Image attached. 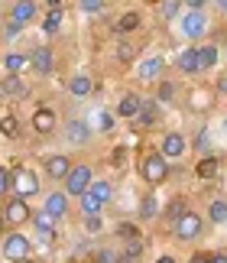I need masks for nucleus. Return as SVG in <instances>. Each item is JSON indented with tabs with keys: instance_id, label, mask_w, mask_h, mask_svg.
<instances>
[{
	"instance_id": "obj_33",
	"label": "nucleus",
	"mask_w": 227,
	"mask_h": 263,
	"mask_svg": "<svg viewBox=\"0 0 227 263\" xmlns=\"http://www.w3.org/2000/svg\"><path fill=\"white\" fill-rule=\"evenodd\" d=\"M91 263H117V254H113L110 247H104V250H98V254H94Z\"/></svg>"
},
{
	"instance_id": "obj_1",
	"label": "nucleus",
	"mask_w": 227,
	"mask_h": 263,
	"mask_svg": "<svg viewBox=\"0 0 227 263\" xmlns=\"http://www.w3.org/2000/svg\"><path fill=\"white\" fill-rule=\"evenodd\" d=\"M10 176H13V192H16V198H29V195H36V192H39V179H36L33 169L16 166V169H10Z\"/></svg>"
},
{
	"instance_id": "obj_36",
	"label": "nucleus",
	"mask_w": 227,
	"mask_h": 263,
	"mask_svg": "<svg viewBox=\"0 0 227 263\" xmlns=\"http://www.w3.org/2000/svg\"><path fill=\"white\" fill-rule=\"evenodd\" d=\"M156 95H159V101H172V98H175V85H172V82H162Z\"/></svg>"
},
{
	"instance_id": "obj_6",
	"label": "nucleus",
	"mask_w": 227,
	"mask_h": 263,
	"mask_svg": "<svg viewBox=\"0 0 227 263\" xmlns=\"http://www.w3.org/2000/svg\"><path fill=\"white\" fill-rule=\"evenodd\" d=\"M175 234H179L182 240H195L201 234V218L195 215V211H185V218L175 224Z\"/></svg>"
},
{
	"instance_id": "obj_13",
	"label": "nucleus",
	"mask_w": 227,
	"mask_h": 263,
	"mask_svg": "<svg viewBox=\"0 0 227 263\" xmlns=\"http://www.w3.org/2000/svg\"><path fill=\"white\" fill-rule=\"evenodd\" d=\"M185 153V137H179V134H169L166 140H162V159H175V156H182Z\"/></svg>"
},
{
	"instance_id": "obj_44",
	"label": "nucleus",
	"mask_w": 227,
	"mask_h": 263,
	"mask_svg": "<svg viewBox=\"0 0 227 263\" xmlns=\"http://www.w3.org/2000/svg\"><path fill=\"white\" fill-rule=\"evenodd\" d=\"M192 263H211V257H208V254H195Z\"/></svg>"
},
{
	"instance_id": "obj_5",
	"label": "nucleus",
	"mask_w": 227,
	"mask_h": 263,
	"mask_svg": "<svg viewBox=\"0 0 227 263\" xmlns=\"http://www.w3.org/2000/svg\"><path fill=\"white\" fill-rule=\"evenodd\" d=\"M33 215H29V205L23 198H10L7 208H4V221L7 224H23V221H29Z\"/></svg>"
},
{
	"instance_id": "obj_18",
	"label": "nucleus",
	"mask_w": 227,
	"mask_h": 263,
	"mask_svg": "<svg viewBox=\"0 0 227 263\" xmlns=\"http://www.w3.org/2000/svg\"><path fill=\"white\" fill-rule=\"evenodd\" d=\"M117 114L120 117H137L140 114V98L137 95H123L120 104H117Z\"/></svg>"
},
{
	"instance_id": "obj_22",
	"label": "nucleus",
	"mask_w": 227,
	"mask_h": 263,
	"mask_svg": "<svg viewBox=\"0 0 227 263\" xmlns=\"http://www.w3.org/2000/svg\"><path fill=\"white\" fill-rule=\"evenodd\" d=\"M91 88H94V85H91V78H85V75L71 78V85H68V91H71L75 98H85V95H91Z\"/></svg>"
},
{
	"instance_id": "obj_8",
	"label": "nucleus",
	"mask_w": 227,
	"mask_h": 263,
	"mask_svg": "<svg viewBox=\"0 0 227 263\" xmlns=\"http://www.w3.org/2000/svg\"><path fill=\"white\" fill-rule=\"evenodd\" d=\"M29 65H33L39 75H49V72H52V65H55V55H52V49H46V46L33 49V55H29Z\"/></svg>"
},
{
	"instance_id": "obj_49",
	"label": "nucleus",
	"mask_w": 227,
	"mask_h": 263,
	"mask_svg": "<svg viewBox=\"0 0 227 263\" xmlns=\"http://www.w3.org/2000/svg\"><path fill=\"white\" fill-rule=\"evenodd\" d=\"M218 7H221V10H227V0H221V4H218Z\"/></svg>"
},
{
	"instance_id": "obj_29",
	"label": "nucleus",
	"mask_w": 227,
	"mask_h": 263,
	"mask_svg": "<svg viewBox=\"0 0 227 263\" xmlns=\"http://www.w3.org/2000/svg\"><path fill=\"white\" fill-rule=\"evenodd\" d=\"M81 211H85V215H98V211H101V201L91 195V192H85V195H81Z\"/></svg>"
},
{
	"instance_id": "obj_37",
	"label": "nucleus",
	"mask_w": 227,
	"mask_h": 263,
	"mask_svg": "<svg viewBox=\"0 0 227 263\" xmlns=\"http://www.w3.org/2000/svg\"><path fill=\"white\" fill-rule=\"evenodd\" d=\"M117 234H120V237H127V240H140V231L133 228V224H120V228H117Z\"/></svg>"
},
{
	"instance_id": "obj_21",
	"label": "nucleus",
	"mask_w": 227,
	"mask_h": 263,
	"mask_svg": "<svg viewBox=\"0 0 227 263\" xmlns=\"http://www.w3.org/2000/svg\"><path fill=\"white\" fill-rule=\"evenodd\" d=\"M162 215H166V221H172V224H179V221L185 218V201H182V198L169 201V205H166V211H162Z\"/></svg>"
},
{
	"instance_id": "obj_39",
	"label": "nucleus",
	"mask_w": 227,
	"mask_h": 263,
	"mask_svg": "<svg viewBox=\"0 0 227 263\" xmlns=\"http://www.w3.org/2000/svg\"><path fill=\"white\" fill-rule=\"evenodd\" d=\"M39 240H43V247H55V231H39Z\"/></svg>"
},
{
	"instance_id": "obj_3",
	"label": "nucleus",
	"mask_w": 227,
	"mask_h": 263,
	"mask_svg": "<svg viewBox=\"0 0 227 263\" xmlns=\"http://www.w3.org/2000/svg\"><path fill=\"white\" fill-rule=\"evenodd\" d=\"M65 189H68V195H85V192L91 189V166H75L68 173V182H65Z\"/></svg>"
},
{
	"instance_id": "obj_24",
	"label": "nucleus",
	"mask_w": 227,
	"mask_h": 263,
	"mask_svg": "<svg viewBox=\"0 0 227 263\" xmlns=\"http://www.w3.org/2000/svg\"><path fill=\"white\" fill-rule=\"evenodd\" d=\"M198 62H201V68L218 65V46H204V49H198Z\"/></svg>"
},
{
	"instance_id": "obj_10",
	"label": "nucleus",
	"mask_w": 227,
	"mask_h": 263,
	"mask_svg": "<svg viewBox=\"0 0 227 263\" xmlns=\"http://www.w3.org/2000/svg\"><path fill=\"white\" fill-rule=\"evenodd\" d=\"M68 173H71L68 156H49V159H46V176H52V179H68Z\"/></svg>"
},
{
	"instance_id": "obj_20",
	"label": "nucleus",
	"mask_w": 227,
	"mask_h": 263,
	"mask_svg": "<svg viewBox=\"0 0 227 263\" xmlns=\"http://www.w3.org/2000/svg\"><path fill=\"white\" fill-rule=\"evenodd\" d=\"M208 218L214 221V224H227V201H224V198H214V201H211Z\"/></svg>"
},
{
	"instance_id": "obj_27",
	"label": "nucleus",
	"mask_w": 227,
	"mask_h": 263,
	"mask_svg": "<svg viewBox=\"0 0 227 263\" xmlns=\"http://www.w3.org/2000/svg\"><path fill=\"white\" fill-rule=\"evenodd\" d=\"M218 159H214V156H208V159H201V163H198V176L201 179H214V176H218Z\"/></svg>"
},
{
	"instance_id": "obj_38",
	"label": "nucleus",
	"mask_w": 227,
	"mask_h": 263,
	"mask_svg": "<svg viewBox=\"0 0 227 263\" xmlns=\"http://www.w3.org/2000/svg\"><path fill=\"white\" fill-rule=\"evenodd\" d=\"M0 130H4V134H10V137H13V134H16V117H13V114H7L4 120H0Z\"/></svg>"
},
{
	"instance_id": "obj_23",
	"label": "nucleus",
	"mask_w": 227,
	"mask_h": 263,
	"mask_svg": "<svg viewBox=\"0 0 227 263\" xmlns=\"http://www.w3.org/2000/svg\"><path fill=\"white\" fill-rule=\"evenodd\" d=\"M29 62L26 55H20V52H10L7 59H4V68H7V75H20V68H23Z\"/></svg>"
},
{
	"instance_id": "obj_45",
	"label": "nucleus",
	"mask_w": 227,
	"mask_h": 263,
	"mask_svg": "<svg viewBox=\"0 0 227 263\" xmlns=\"http://www.w3.org/2000/svg\"><path fill=\"white\" fill-rule=\"evenodd\" d=\"M218 91H221V95H227V75L218 78Z\"/></svg>"
},
{
	"instance_id": "obj_14",
	"label": "nucleus",
	"mask_w": 227,
	"mask_h": 263,
	"mask_svg": "<svg viewBox=\"0 0 227 263\" xmlns=\"http://www.w3.org/2000/svg\"><path fill=\"white\" fill-rule=\"evenodd\" d=\"M33 127L39 130V134H49V130L55 127V110H49V107H39L36 114H33Z\"/></svg>"
},
{
	"instance_id": "obj_35",
	"label": "nucleus",
	"mask_w": 227,
	"mask_h": 263,
	"mask_svg": "<svg viewBox=\"0 0 227 263\" xmlns=\"http://www.w3.org/2000/svg\"><path fill=\"white\" fill-rule=\"evenodd\" d=\"M52 221H55V218L49 215V211H39V215H36V228H39V231H49V228H52Z\"/></svg>"
},
{
	"instance_id": "obj_50",
	"label": "nucleus",
	"mask_w": 227,
	"mask_h": 263,
	"mask_svg": "<svg viewBox=\"0 0 227 263\" xmlns=\"http://www.w3.org/2000/svg\"><path fill=\"white\" fill-rule=\"evenodd\" d=\"M0 101H4V91H0Z\"/></svg>"
},
{
	"instance_id": "obj_25",
	"label": "nucleus",
	"mask_w": 227,
	"mask_h": 263,
	"mask_svg": "<svg viewBox=\"0 0 227 263\" xmlns=\"http://www.w3.org/2000/svg\"><path fill=\"white\" fill-rule=\"evenodd\" d=\"M137 120H140V124H153V120H156V104L140 98V114H137Z\"/></svg>"
},
{
	"instance_id": "obj_47",
	"label": "nucleus",
	"mask_w": 227,
	"mask_h": 263,
	"mask_svg": "<svg viewBox=\"0 0 227 263\" xmlns=\"http://www.w3.org/2000/svg\"><path fill=\"white\" fill-rule=\"evenodd\" d=\"M156 263H175V260H172V257H159Z\"/></svg>"
},
{
	"instance_id": "obj_31",
	"label": "nucleus",
	"mask_w": 227,
	"mask_h": 263,
	"mask_svg": "<svg viewBox=\"0 0 227 263\" xmlns=\"http://www.w3.org/2000/svg\"><path fill=\"white\" fill-rule=\"evenodd\" d=\"M59 26H62V10H52V13L46 16V33H55Z\"/></svg>"
},
{
	"instance_id": "obj_19",
	"label": "nucleus",
	"mask_w": 227,
	"mask_h": 263,
	"mask_svg": "<svg viewBox=\"0 0 227 263\" xmlns=\"http://www.w3.org/2000/svg\"><path fill=\"white\" fill-rule=\"evenodd\" d=\"M137 26H140V13H137V10H130V13H123V16L117 20V33H120V36L133 33Z\"/></svg>"
},
{
	"instance_id": "obj_2",
	"label": "nucleus",
	"mask_w": 227,
	"mask_h": 263,
	"mask_svg": "<svg viewBox=\"0 0 227 263\" xmlns=\"http://www.w3.org/2000/svg\"><path fill=\"white\" fill-rule=\"evenodd\" d=\"M166 176H169V166H166V159H162V153H153V156L143 159V179H146V182L159 185Z\"/></svg>"
},
{
	"instance_id": "obj_16",
	"label": "nucleus",
	"mask_w": 227,
	"mask_h": 263,
	"mask_svg": "<svg viewBox=\"0 0 227 263\" xmlns=\"http://www.w3.org/2000/svg\"><path fill=\"white\" fill-rule=\"evenodd\" d=\"M179 68H182V72H188V75L201 72V62H198V49H185V52L179 55Z\"/></svg>"
},
{
	"instance_id": "obj_34",
	"label": "nucleus",
	"mask_w": 227,
	"mask_h": 263,
	"mask_svg": "<svg viewBox=\"0 0 227 263\" xmlns=\"http://www.w3.org/2000/svg\"><path fill=\"white\" fill-rule=\"evenodd\" d=\"M78 10H85V13H101V10H104V4H101V0H81Z\"/></svg>"
},
{
	"instance_id": "obj_41",
	"label": "nucleus",
	"mask_w": 227,
	"mask_h": 263,
	"mask_svg": "<svg viewBox=\"0 0 227 263\" xmlns=\"http://www.w3.org/2000/svg\"><path fill=\"white\" fill-rule=\"evenodd\" d=\"M117 59H120V62H130V59H133V49H130L127 43H120V46H117Z\"/></svg>"
},
{
	"instance_id": "obj_51",
	"label": "nucleus",
	"mask_w": 227,
	"mask_h": 263,
	"mask_svg": "<svg viewBox=\"0 0 227 263\" xmlns=\"http://www.w3.org/2000/svg\"><path fill=\"white\" fill-rule=\"evenodd\" d=\"M224 130H227V120H224Z\"/></svg>"
},
{
	"instance_id": "obj_43",
	"label": "nucleus",
	"mask_w": 227,
	"mask_h": 263,
	"mask_svg": "<svg viewBox=\"0 0 227 263\" xmlns=\"http://www.w3.org/2000/svg\"><path fill=\"white\" fill-rule=\"evenodd\" d=\"M20 36V26L16 23H7V39H16Z\"/></svg>"
},
{
	"instance_id": "obj_9",
	"label": "nucleus",
	"mask_w": 227,
	"mask_h": 263,
	"mask_svg": "<svg viewBox=\"0 0 227 263\" xmlns=\"http://www.w3.org/2000/svg\"><path fill=\"white\" fill-rule=\"evenodd\" d=\"M36 16V4H29V0H20V4L10 7V23H29V20Z\"/></svg>"
},
{
	"instance_id": "obj_42",
	"label": "nucleus",
	"mask_w": 227,
	"mask_h": 263,
	"mask_svg": "<svg viewBox=\"0 0 227 263\" xmlns=\"http://www.w3.org/2000/svg\"><path fill=\"white\" fill-rule=\"evenodd\" d=\"M85 228L91 231V234H94V231L101 228V218H98V215H85Z\"/></svg>"
},
{
	"instance_id": "obj_46",
	"label": "nucleus",
	"mask_w": 227,
	"mask_h": 263,
	"mask_svg": "<svg viewBox=\"0 0 227 263\" xmlns=\"http://www.w3.org/2000/svg\"><path fill=\"white\" fill-rule=\"evenodd\" d=\"M211 263H227V254H211Z\"/></svg>"
},
{
	"instance_id": "obj_40",
	"label": "nucleus",
	"mask_w": 227,
	"mask_h": 263,
	"mask_svg": "<svg viewBox=\"0 0 227 263\" xmlns=\"http://www.w3.org/2000/svg\"><path fill=\"white\" fill-rule=\"evenodd\" d=\"M179 10H182V4H179V0H169V4H162V16H175Z\"/></svg>"
},
{
	"instance_id": "obj_48",
	"label": "nucleus",
	"mask_w": 227,
	"mask_h": 263,
	"mask_svg": "<svg viewBox=\"0 0 227 263\" xmlns=\"http://www.w3.org/2000/svg\"><path fill=\"white\" fill-rule=\"evenodd\" d=\"M4 224H7V221H4V215H0V234H4Z\"/></svg>"
},
{
	"instance_id": "obj_4",
	"label": "nucleus",
	"mask_w": 227,
	"mask_h": 263,
	"mask_svg": "<svg viewBox=\"0 0 227 263\" xmlns=\"http://www.w3.org/2000/svg\"><path fill=\"white\" fill-rule=\"evenodd\" d=\"M65 140L71 146H85L91 140V124L88 120H68L65 124Z\"/></svg>"
},
{
	"instance_id": "obj_17",
	"label": "nucleus",
	"mask_w": 227,
	"mask_h": 263,
	"mask_svg": "<svg viewBox=\"0 0 227 263\" xmlns=\"http://www.w3.org/2000/svg\"><path fill=\"white\" fill-rule=\"evenodd\" d=\"M162 65H166V59H162V55L146 59V62L140 65V78H143V82H146V78H156V75L162 72Z\"/></svg>"
},
{
	"instance_id": "obj_15",
	"label": "nucleus",
	"mask_w": 227,
	"mask_h": 263,
	"mask_svg": "<svg viewBox=\"0 0 227 263\" xmlns=\"http://www.w3.org/2000/svg\"><path fill=\"white\" fill-rule=\"evenodd\" d=\"M182 33L192 36V39L201 36V33H204V16H201V13H188V16L182 20Z\"/></svg>"
},
{
	"instance_id": "obj_28",
	"label": "nucleus",
	"mask_w": 227,
	"mask_h": 263,
	"mask_svg": "<svg viewBox=\"0 0 227 263\" xmlns=\"http://www.w3.org/2000/svg\"><path fill=\"white\" fill-rule=\"evenodd\" d=\"M88 192L101 201V205H104V201H110V195H113V192H110V182H94V185H91Z\"/></svg>"
},
{
	"instance_id": "obj_7",
	"label": "nucleus",
	"mask_w": 227,
	"mask_h": 263,
	"mask_svg": "<svg viewBox=\"0 0 227 263\" xmlns=\"http://www.w3.org/2000/svg\"><path fill=\"white\" fill-rule=\"evenodd\" d=\"M4 254H7L10 260H20V263H23L26 254H29V240H26L23 234H10V237L4 240Z\"/></svg>"
},
{
	"instance_id": "obj_30",
	"label": "nucleus",
	"mask_w": 227,
	"mask_h": 263,
	"mask_svg": "<svg viewBox=\"0 0 227 263\" xmlns=\"http://www.w3.org/2000/svg\"><path fill=\"white\" fill-rule=\"evenodd\" d=\"M159 215V205H156V198L146 195L143 198V205H140V218H156Z\"/></svg>"
},
{
	"instance_id": "obj_52",
	"label": "nucleus",
	"mask_w": 227,
	"mask_h": 263,
	"mask_svg": "<svg viewBox=\"0 0 227 263\" xmlns=\"http://www.w3.org/2000/svg\"><path fill=\"white\" fill-rule=\"evenodd\" d=\"M23 263H29V260H23Z\"/></svg>"
},
{
	"instance_id": "obj_26",
	"label": "nucleus",
	"mask_w": 227,
	"mask_h": 263,
	"mask_svg": "<svg viewBox=\"0 0 227 263\" xmlns=\"http://www.w3.org/2000/svg\"><path fill=\"white\" fill-rule=\"evenodd\" d=\"M140 257H143V244H140V240H130V244H127V254L117 257V263H137Z\"/></svg>"
},
{
	"instance_id": "obj_12",
	"label": "nucleus",
	"mask_w": 227,
	"mask_h": 263,
	"mask_svg": "<svg viewBox=\"0 0 227 263\" xmlns=\"http://www.w3.org/2000/svg\"><path fill=\"white\" fill-rule=\"evenodd\" d=\"M0 91H4V98H26V82L20 75H7L0 82Z\"/></svg>"
},
{
	"instance_id": "obj_32",
	"label": "nucleus",
	"mask_w": 227,
	"mask_h": 263,
	"mask_svg": "<svg viewBox=\"0 0 227 263\" xmlns=\"http://www.w3.org/2000/svg\"><path fill=\"white\" fill-rule=\"evenodd\" d=\"M10 189H13V176H10V169L0 166V195H7Z\"/></svg>"
},
{
	"instance_id": "obj_11",
	"label": "nucleus",
	"mask_w": 227,
	"mask_h": 263,
	"mask_svg": "<svg viewBox=\"0 0 227 263\" xmlns=\"http://www.w3.org/2000/svg\"><path fill=\"white\" fill-rule=\"evenodd\" d=\"M46 211L52 218H65L68 215V195L65 192H52V195L46 198Z\"/></svg>"
}]
</instances>
